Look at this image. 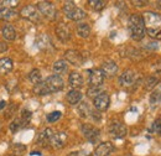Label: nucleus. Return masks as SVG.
<instances>
[{
    "mask_svg": "<svg viewBox=\"0 0 161 156\" xmlns=\"http://www.w3.org/2000/svg\"><path fill=\"white\" fill-rule=\"evenodd\" d=\"M64 82L61 78V76H50L45 81H41L40 83L35 84L34 87V93L37 96H47L51 93H56L61 89H63Z\"/></svg>",
    "mask_w": 161,
    "mask_h": 156,
    "instance_id": "1",
    "label": "nucleus"
},
{
    "mask_svg": "<svg viewBox=\"0 0 161 156\" xmlns=\"http://www.w3.org/2000/svg\"><path fill=\"white\" fill-rule=\"evenodd\" d=\"M145 30L151 39L161 40V14L155 11H145L142 14Z\"/></svg>",
    "mask_w": 161,
    "mask_h": 156,
    "instance_id": "2",
    "label": "nucleus"
},
{
    "mask_svg": "<svg viewBox=\"0 0 161 156\" xmlns=\"http://www.w3.org/2000/svg\"><path fill=\"white\" fill-rule=\"evenodd\" d=\"M128 30L130 34V37L134 41H140L145 37L146 30H145V24L142 16L139 14H133L128 20Z\"/></svg>",
    "mask_w": 161,
    "mask_h": 156,
    "instance_id": "3",
    "label": "nucleus"
},
{
    "mask_svg": "<svg viewBox=\"0 0 161 156\" xmlns=\"http://www.w3.org/2000/svg\"><path fill=\"white\" fill-rule=\"evenodd\" d=\"M63 13L66 18L72 21H80L86 18V11L78 8L73 1H66L63 4Z\"/></svg>",
    "mask_w": 161,
    "mask_h": 156,
    "instance_id": "4",
    "label": "nucleus"
},
{
    "mask_svg": "<svg viewBox=\"0 0 161 156\" xmlns=\"http://www.w3.org/2000/svg\"><path fill=\"white\" fill-rule=\"evenodd\" d=\"M37 10L40 11L41 15H43L46 19L55 20L57 18V9L50 1H40L37 4Z\"/></svg>",
    "mask_w": 161,
    "mask_h": 156,
    "instance_id": "5",
    "label": "nucleus"
},
{
    "mask_svg": "<svg viewBox=\"0 0 161 156\" xmlns=\"http://www.w3.org/2000/svg\"><path fill=\"white\" fill-rule=\"evenodd\" d=\"M20 15L24 19H27L29 21L35 22V24H37V22L41 21L40 11L37 10L36 6H34V5H31V4H30V5H26V6H24V8L21 9Z\"/></svg>",
    "mask_w": 161,
    "mask_h": 156,
    "instance_id": "6",
    "label": "nucleus"
},
{
    "mask_svg": "<svg viewBox=\"0 0 161 156\" xmlns=\"http://www.w3.org/2000/svg\"><path fill=\"white\" fill-rule=\"evenodd\" d=\"M78 113L80 118H92L94 121H99L102 118L101 113L98 110H93L87 102H82L78 105Z\"/></svg>",
    "mask_w": 161,
    "mask_h": 156,
    "instance_id": "7",
    "label": "nucleus"
},
{
    "mask_svg": "<svg viewBox=\"0 0 161 156\" xmlns=\"http://www.w3.org/2000/svg\"><path fill=\"white\" fill-rule=\"evenodd\" d=\"M80 130H82L83 136L86 137L88 141H91V142H96L99 139V135H101L99 129L93 126V125H91V124H82Z\"/></svg>",
    "mask_w": 161,
    "mask_h": 156,
    "instance_id": "8",
    "label": "nucleus"
},
{
    "mask_svg": "<svg viewBox=\"0 0 161 156\" xmlns=\"http://www.w3.org/2000/svg\"><path fill=\"white\" fill-rule=\"evenodd\" d=\"M136 79H138L136 72H134L133 70H126L119 77V84L121 87H131L136 83Z\"/></svg>",
    "mask_w": 161,
    "mask_h": 156,
    "instance_id": "9",
    "label": "nucleus"
},
{
    "mask_svg": "<svg viewBox=\"0 0 161 156\" xmlns=\"http://www.w3.org/2000/svg\"><path fill=\"white\" fill-rule=\"evenodd\" d=\"M93 104H94V108L98 112L107 110L109 108V104H110V97H109V94L107 92H102L101 94H98L97 97L93 99Z\"/></svg>",
    "mask_w": 161,
    "mask_h": 156,
    "instance_id": "10",
    "label": "nucleus"
},
{
    "mask_svg": "<svg viewBox=\"0 0 161 156\" xmlns=\"http://www.w3.org/2000/svg\"><path fill=\"white\" fill-rule=\"evenodd\" d=\"M109 133L114 139H123L125 137L128 130H126V126L121 121H113L109 125Z\"/></svg>",
    "mask_w": 161,
    "mask_h": 156,
    "instance_id": "11",
    "label": "nucleus"
},
{
    "mask_svg": "<svg viewBox=\"0 0 161 156\" xmlns=\"http://www.w3.org/2000/svg\"><path fill=\"white\" fill-rule=\"evenodd\" d=\"M67 139H68V136H67V134H66L64 131H58V133H55V134L52 135L50 144H51L52 148H55V149H62V148L66 146Z\"/></svg>",
    "mask_w": 161,
    "mask_h": 156,
    "instance_id": "12",
    "label": "nucleus"
},
{
    "mask_svg": "<svg viewBox=\"0 0 161 156\" xmlns=\"http://www.w3.org/2000/svg\"><path fill=\"white\" fill-rule=\"evenodd\" d=\"M89 84L91 87H102L104 82V75L101 70H89Z\"/></svg>",
    "mask_w": 161,
    "mask_h": 156,
    "instance_id": "13",
    "label": "nucleus"
},
{
    "mask_svg": "<svg viewBox=\"0 0 161 156\" xmlns=\"http://www.w3.org/2000/svg\"><path fill=\"white\" fill-rule=\"evenodd\" d=\"M101 71L103 72L104 77H114L118 72V66L114 61H105L102 64Z\"/></svg>",
    "mask_w": 161,
    "mask_h": 156,
    "instance_id": "14",
    "label": "nucleus"
},
{
    "mask_svg": "<svg viewBox=\"0 0 161 156\" xmlns=\"http://www.w3.org/2000/svg\"><path fill=\"white\" fill-rule=\"evenodd\" d=\"M64 57H66V59L71 64L77 66V67L82 66V63H83V56L80 55L78 51H76V50H68V51H66Z\"/></svg>",
    "mask_w": 161,
    "mask_h": 156,
    "instance_id": "15",
    "label": "nucleus"
},
{
    "mask_svg": "<svg viewBox=\"0 0 161 156\" xmlns=\"http://www.w3.org/2000/svg\"><path fill=\"white\" fill-rule=\"evenodd\" d=\"M114 151V145L109 141H105V142H101L96 150H94V156H108L110 155Z\"/></svg>",
    "mask_w": 161,
    "mask_h": 156,
    "instance_id": "16",
    "label": "nucleus"
},
{
    "mask_svg": "<svg viewBox=\"0 0 161 156\" xmlns=\"http://www.w3.org/2000/svg\"><path fill=\"white\" fill-rule=\"evenodd\" d=\"M56 35L62 42H67L71 39V30L66 24H58L56 27Z\"/></svg>",
    "mask_w": 161,
    "mask_h": 156,
    "instance_id": "17",
    "label": "nucleus"
},
{
    "mask_svg": "<svg viewBox=\"0 0 161 156\" xmlns=\"http://www.w3.org/2000/svg\"><path fill=\"white\" fill-rule=\"evenodd\" d=\"M161 103V83H159L154 89L153 93L150 94V107L151 109H155L160 105Z\"/></svg>",
    "mask_w": 161,
    "mask_h": 156,
    "instance_id": "18",
    "label": "nucleus"
},
{
    "mask_svg": "<svg viewBox=\"0 0 161 156\" xmlns=\"http://www.w3.org/2000/svg\"><path fill=\"white\" fill-rule=\"evenodd\" d=\"M1 35L8 41H14L16 40V30L11 24H5L1 29Z\"/></svg>",
    "mask_w": 161,
    "mask_h": 156,
    "instance_id": "19",
    "label": "nucleus"
},
{
    "mask_svg": "<svg viewBox=\"0 0 161 156\" xmlns=\"http://www.w3.org/2000/svg\"><path fill=\"white\" fill-rule=\"evenodd\" d=\"M68 83L73 89H80L83 87V77L80 72H72L68 77Z\"/></svg>",
    "mask_w": 161,
    "mask_h": 156,
    "instance_id": "20",
    "label": "nucleus"
},
{
    "mask_svg": "<svg viewBox=\"0 0 161 156\" xmlns=\"http://www.w3.org/2000/svg\"><path fill=\"white\" fill-rule=\"evenodd\" d=\"M53 135V131H52V129H50V128H46L42 133H41L39 137H37V144L41 145V146H43V148H46L48 144H50V141H51V137Z\"/></svg>",
    "mask_w": 161,
    "mask_h": 156,
    "instance_id": "21",
    "label": "nucleus"
},
{
    "mask_svg": "<svg viewBox=\"0 0 161 156\" xmlns=\"http://www.w3.org/2000/svg\"><path fill=\"white\" fill-rule=\"evenodd\" d=\"M13 59L9 57H3L0 58V75H6L13 70Z\"/></svg>",
    "mask_w": 161,
    "mask_h": 156,
    "instance_id": "22",
    "label": "nucleus"
},
{
    "mask_svg": "<svg viewBox=\"0 0 161 156\" xmlns=\"http://www.w3.org/2000/svg\"><path fill=\"white\" fill-rule=\"evenodd\" d=\"M52 70H53V72L56 73V76H60L62 73L67 72V70H68V63H67V61H64V59H58V61H56V62L53 63Z\"/></svg>",
    "mask_w": 161,
    "mask_h": 156,
    "instance_id": "23",
    "label": "nucleus"
},
{
    "mask_svg": "<svg viewBox=\"0 0 161 156\" xmlns=\"http://www.w3.org/2000/svg\"><path fill=\"white\" fill-rule=\"evenodd\" d=\"M67 100H68L69 104L76 105V104H78L82 100V93L78 89H72V91H69L67 93Z\"/></svg>",
    "mask_w": 161,
    "mask_h": 156,
    "instance_id": "24",
    "label": "nucleus"
},
{
    "mask_svg": "<svg viewBox=\"0 0 161 156\" xmlns=\"http://www.w3.org/2000/svg\"><path fill=\"white\" fill-rule=\"evenodd\" d=\"M77 34L82 39H87L91 35V26L87 22H82L77 26Z\"/></svg>",
    "mask_w": 161,
    "mask_h": 156,
    "instance_id": "25",
    "label": "nucleus"
},
{
    "mask_svg": "<svg viewBox=\"0 0 161 156\" xmlns=\"http://www.w3.org/2000/svg\"><path fill=\"white\" fill-rule=\"evenodd\" d=\"M36 42H37V46L40 48H42V50H47V48L51 47V40L45 34H42L41 36H39L37 40H36Z\"/></svg>",
    "mask_w": 161,
    "mask_h": 156,
    "instance_id": "26",
    "label": "nucleus"
},
{
    "mask_svg": "<svg viewBox=\"0 0 161 156\" xmlns=\"http://www.w3.org/2000/svg\"><path fill=\"white\" fill-rule=\"evenodd\" d=\"M158 84H159V78L155 77V76H150V77L146 78L145 83H144V89H145V91H151V89H154Z\"/></svg>",
    "mask_w": 161,
    "mask_h": 156,
    "instance_id": "27",
    "label": "nucleus"
},
{
    "mask_svg": "<svg viewBox=\"0 0 161 156\" xmlns=\"http://www.w3.org/2000/svg\"><path fill=\"white\" fill-rule=\"evenodd\" d=\"M14 15H16V13L13 9H10V8L0 9V19L1 20H10L14 18Z\"/></svg>",
    "mask_w": 161,
    "mask_h": 156,
    "instance_id": "28",
    "label": "nucleus"
},
{
    "mask_svg": "<svg viewBox=\"0 0 161 156\" xmlns=\"http://www.w3.org/2000/svg\"><path fill=\"white\" fill-rule=\"evenodd\" d=\"M29 79H30V82H31L32 84H37V83H40L41 81H42L41 72L37 70V68L32 70V71L29 73Z\"/></svg>",
    "mask_w": 161,
    "mask_h": 156,
    "instance_id": "29",
    "label": "nucleus"
},
{
    "mask_svg": "<svg viewBox=\"0 0 161 156\" xmlns=\"http://www.w3.org/2000/svg\"><path fill=\"white\" fill-rule=\"evenodd\" d=\"M89 5H91V8H92L93 10H96V11H101V10H103V9L105 8L107 1H102V0H91V1H89Z\"/></svg>",
    "mask_w": 161,
    "mask_h": 156,
    "instance_id": "30",
    "label": "nucleus"
},
{
    "mask_svg": "<svg viewBox=\"0 0 161 156\" xmlns=\"http://www.w3.org/2000/svg\"><path fill=\"white\" fill-rule=\"evenodd\" d=\"M150 130H151V133H154V134H156V135L161 136V118L156 119V120L153 123Z\"/></svg>",
    "mask_w": 161,
    "mask_h": 156,
    "instance_id": "31",
    "label": "nucleus"
},
{
    "mask_svg": "<svg viewBox=\"0 0 161 156\" xmlns=\"http://www.w3.org/2000/svg\"><path fill=\"white\" fill-rule=\"evenodd\" d=\"M102 92H103L102 91V87H89L88 91H87V96L94 99L98 94H101Z\"/></svg>",
    "mask_w": 161,
    "mask_h": 156,
    "instance_id": "32",
    "label": "nucleus"
},
{
    "mask_svg": "<svg viewBox=\"0 0 161 156\" xmlns=\"http://www.w3.org/2000/svg\"><path fill=\"white\" fill-rule=\"evenodd\" d=\"M22 126H25L24 124H22V121H21L20 118H18V119H15V120H13L11 121V124H10V130L13 131V133H15V131H18L20 128Z\"/></svg>",
    "mask_w": 161,
    "mask_h": 156,
    "instance_id": "33",
    "label": "nucleus"
},
{
    "mask_svg": "<svg viewBox=\"0 0 161 156\" xmlns=\"http://www.w3.org/2000/svg\"><path fill=\"white\" fill-rule=\"evenodd\" d=\"M62 117V113L58 112V110H56V112H52V113H50V114H47V121L48 123H55V121H57L60 118Z\"/></svg>",
    "mask_w": 161,
    "mask_h": 156,
    "instance_id": "34",
    "label": "nucleus"
},
{
    "mask_svg": "<svg viewBox=\"0 0 161 156\" xmlns=\"http://www.w3.org/2000/svg\"><path fill=\"white\" fill-rule=\"evenodd\" d=\"M21 121H22V124L24 125H26L29 121H30V119H31V112H29V110H22V115H21Z\"/></svg>",
    "mask_w": 161,
    "mask_h": 156,
    "instance_id": "35",
    "label": "nucleus"
},
{
    "mask_svg": "<svg viewBox=\"0 0 161 156\" xmlns=\"http://www.w3.org/2000/svg\"><path fill=\"white\" fill-rule=\"evenodd\" d=\"M16 108H18V105L16 104H14V103H11L10 104V108H9V110L6 112V115H5V118H10L14 115V112L16 110Z\"/></svg>",
    "mask_w": 161,
    "mask_h": 156,
    "instance_id": "36",
    "label": "nucleus"
},
{
    "mask_svg": "<svg viewBox=\"0 0 161 156\" xmlns=\"http://www.w3.org/2000/svg\"><path fill=\"white\" fill-rule=\"evenodd\" d=\"M131 4H134L135 6H145L147 5V1H131Z\"/></svg>",
    "mask_w": 161,
    "mask_h": 156,
    "instance_id": "37",
    "label": "nucleus"
},
{
    "mask_svg": "<svg viewBox=\"0 0 161 156\" xmlns=\"http://www.w3.org/2000/svg\"><path fill=\"white\" fill-rule=\"evenodd\" d=\"M8 50V45L5 42H0V52H5Z\"/></svg>",
    "mask_w": 161,
    "mask_h": 156,
    "instance_id": "38",
    "label": "nucleus"
},
{
    "mask_svg": "<svg viewBox=\"0 0 161 156\" xmlns=\"http://www.w3.org/2000/svg\"><path fill=\"white\" fill-rule=\"evenodd\" d=\"M76 156H93L89 153H86V151H80V153H76Z\"/></svg>",
    "mask_w": 161,
    "mask_h": 156,
    "instance_id": "39",
    "label": "nucleus"
},
{
    "mask_svg": "<svg viewBox=\"0 0 161 156\" xmlns=\"http://www.w3.org/2000/svg\"><path fill=\"white\" fill-rule=\"evenodd\" d=\"M6 105H8V104H6L5 100H0V110H3L4 108H6Z\"/></svg>",
    "mask_w": 161,
    "mask_h": 156,
    "instance_id": "40",
    "label": "nucleus"
},
{
    "mask_svg": "<svg viewBox=\"0 0 161 156\" xmlns=\"http://www.w3.org/2000/svg\"><path fill=\"white\" fill-rule=\"evenodd\" d=\"M155 70H156L158 72H161V61H160V63H159V64L155 67Z\"/></svg>",
    "mask_w": 161,
    "mask_h": 156,
    "instance_id": "41",
    "label": "nucleus"
},
{
    "mask_svg": "<svg viewBox=\"0 0 161 156\" xmlns=\"http://www.w3.org/2000/svg\"><path fill=\"white\" fill-rule=\"evenodd\" d=\"M155 6L159 8V9H161V1H155Z\"/></svg>",
    "mask_w": 161,
    "mask_h": 156,
    "instance_id": "42",
    "label": "nucleus"
},
{
    "mask_svg": "<svg viewBox=\"0 0 161 156\" xmlns=\"http://www.w3.org/2000/svg\"><path fill=\"white\" fill-rule=\"evenodd\" d=\"M0 126H1V124H0Z\"/></svg>",
    "mask_w": 161,
    "mask_h": 156,
    "instance_id": "43",
    "label": "nucleus"
}]
</instances>
